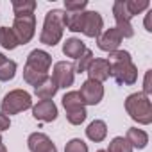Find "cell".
<instances>
[{
  "mask_svg": "<svg viewBox=\"0 0 152 152\" xmlns=\"http://www.w3.org/2000/svg\"><path fill=\"white\" fill-rule=\"evenodd\" d=\"M50 66H52V56L47 52V50H41V48H34L29 56H27V61H25V70H31L34 73H41V75H48L50 72Z\"/></svg>",
  "mask_w": 152,
  "mask_h": 152,
  "instance_id": "8",
  "label": "cell"
},
{
  "mask_svg": "<svg viewBox=\"0 0 152 152\" xmlns=\"http://www.w3.org/2000/svg\"><path fill=\"white\" fill-rule=\"evenodd\" d=\"M88 7V0H64V13H83Z\"/></svg>",
  "mask_w": 152,
  "mask_h": 152,
  "instance_id": "26",
  "label": "cell"
},
{
  "mask_svg": "<svg viewBox=\"0 0 152 152\" xmlns=\"http://www.w3.org/2000/svg\"><path fill=\"white\" fill-rule=\"evenodd\" d=\"M0 152H7V148H6V145H4V143H0Z\"/></svg>",
  "mask_w": 152,
  "mask_h": 152,
  "instance_id": "32",
  "label": "cell"
},
{
  "mask_svg": "<svg viewBox=\"0 0 152 152\" xmlns=\"http://www.w3.org/2000/svg\"><path fill=\"white\" fill-rule=\"evenodd\" d=\"M104 31V18L99 11H84L83 13V29L81 32L88 38H99Z\"/></svg>",
  "mask_w": 152,
  "mask_h": 152,
  "instance_id": "11",
  "label": "cell"
},
{
  "mask_svg": "<svg viewBox=\"0 0 152 152\" xmlns=\"http://www.w3.org/2000/svg\"><path fill=\"white\" fill-rule=\"evenodd\" d=\"M64 152H88V145L81 138H72L64 145Z\"/></svg>",
  "mask_w": 152,
  "mask_h": 152,
  "instance_id": "27",
  "label": "cell"
},
{
  "mask_svg": "<svg viewBox=\"0 0 152 152\" xmlns=\"http://www.w3.org/2000/svg\"><path fill=\"white\" fill-rule=\"evenodd\" d=\"M18 45V38L11 27H0V47L6 50H15Z\"/></svg>",
  "mask_w": 152,
  "mask_h": 152,
  "instance_id": "20",
  "label": "cell"
},
{
  "mask_svg": "<svg viewBox=\"0 0 152 152\" xmlns=\"http://www.w3.org/2000/svg\"><path fill=\"white\" fill-rule=\"evenodd\" d=\"M16 63L7 59L2 66H0V83H7V81H13L15 75H16Z\"/></svg>",
  "mask_w": 152,
  "mask_h": 152,
  "instance_id": "24",
  "label": "cell"
},
{
  "mask_svg": "<svg viewBox=\"0 0 152 152\" xmlns=\"http://www.w3.org/2000/svg\"><path fill=\"white\" fill-rule=\"evenodd\" d=\"M79 95H81L84 106H97V104H100L102 99H104V86H102L100 83H97V81L88 79V81H84V83L81 84Z\"/></svg>",
  "mask_w": 152,
  "mask_h": 152,
  "instance_id": "10",
  "label": "cell"
},
{
  "mask_svg": "<svg viewBox=\"0 0 152 152\" xmlns=\"http://www.w3.org/2000/svg\"><path fill=\"white\" fill-rule=\"evenodd\" d=\"M111 63V77L120 86H132L138 81V66L132 63L131 52L127 50H115L109 54Z\"/></svg>",
  "mask_w": 152,
  "mask_h": 152,
  "instance_id": "1",
  "label": "cell"
},
{
  "mask_svg": "<svg viewBox=\"0 0 152 152\" xmlns=\"http://www.w3.org/2000/svg\"><path fill=\"white\" fill-rule=\"evenodd\" d=\"M9 127H11V120H9V116L0 111V134H2L4 131H7Z\"/></svg>",
  "mask_w": 152,
  "mask_h": 152,
  "instance_id": "29",
  "label": "cell"
},
{
  "mask_svg": "<svg viewBox=\"0 0 152 152\" xmlns=\"http://www.w3.org/2000/svg\"><path fill=\"white\" fill-rule=\"evenodd\" d=\"M13 13H15V16H22V15H31V13H34V9H36V2L34 0H13Z\"/></svg>",
  "mask_w": 152,
  "mask_h": 152,
  "instance_id": "21",
  "label": "cell"
},
{
  "mask_svg": "<svg viewBox=\"0 0 152 152\" xmlns=\"http://www.w3.org/2000/svg\"><path fill=\"white\" fill-rule=\"evenodd\" d=\"M0 107H2V113L7 116L18 115L22 111L32 107V97L25 90H13V91L6 93V97L0 102Z\"/></svg>",
  "mask_w": 152,
  "mask_h": 152,
  "instance_id": "5",
  "label": "cell"
},
{
  "mask_svg": "<svg viewBox=\"0 0 152 152\" xmlns=\"http://www.w3.org/2000/svg\"><path fill=\"white\" fill-rule=\"evenodd\" d=\"M11 29L16 34L18 43L20 45H27L34 38V34H36V15L31 13V15L15 16V22H13Z\"/></svg>",
  "mask_w": 152,
  "mask_h": 152,
  "instance_id": "6",
  "label": "cell"
},
{
  "mask_svg": "<svg viewBox=\"0 0 152 152\" xmlns=\"http://www.w3.org/2000/svg\"><path fill=\"white\" fill-rule=\"evenodd\" d=\"M31 109H32V116L39 122H54L59 115L54 100H38L36 104H32Z\"/></svg>",
  "mask_w": 152,
  "mask_h": 152,
  "instance_id": "14",
  "label": "cell"
},
{
  "mask_svg": "<svg viewBox=\"0 0 152 152\" xmlns=\"http://www.w3.org/2000/svg\"><path fill=\"white\" fill-rule=\"evenodd\" d=\"M6 61H7V57H6V56H4L2 52H0V66H2V64H4Z\"/></svg>",
  "mask_w": 152,
  "mask_h": 152,
  "instance_id": "31",
  "label": "cell"
},
{
  "mask_svg": "<svg viewBox=\"0 0 152 152\" xmlns=\"http://www.w3.org/2000/svg\"><path fill=\"white\" fill-rule=\"evenodd\" d=\"M125 140L131 143L132 148H145L148 145V134L143 131V129H138V127H131L127 129V134H125Z\"/></svg>",
  "mask_w": 152,
  "mask_h": 152,
  "instance_id": "19",
  "label": "cell"
},
{
  "mask_svg": "<svg viewBox=\"0 0 152 152\" xmlns=\"http://www.w3.org/2000/svg\"><path fill=\"white\" fill-rule=\"evenodd\" d=\"M93 59H95V57H93V52H91L90 48H86V52H84L79 59H75V64H73L75 73H84V72L88 70V66L91 64Z\"/></svg>",
  "mask_w": 152,
  "mask_h": 152,
  "instance_id": "25",
  "label": "cell"
},
{
  "mask_svg": "<svg viewBox=\"0 0 152 152\" xmlns=\"http://www.w3.org/2000/svg\"><path fill=\"white\" fill-rule=\"evenodd\" d=\"M52 79L56 81L57 88H70L75 81V68L70 61H57L52 66Z\"/></svg>",
  "mask_w": 152,
  "mask_h": 152,
  "instance_id": "9",
  "label": "cell"
},
{
  "mask_svg": "<svg viewBox=\"0 0 152 152\" xmlns=\"http://www.w3.org/2000/svg\"><path fill=\"white\" fill-rule=\"evenodd\" d=\"M27 147L31 152H57V147L45 132H32L27 138Z\"/></svg>",
  "mask_w": 152,
  "mask_h": 152,
  "instance_id": "15",
  "label": "cell"
},
{
  "mask_svg": "<svg viewBox=\"0 0 152 152\" xmlns=\"http://www.w3.org/2000/svg\"><path fill=\"white\" fill-rule=\"evenodd\" d=\"M57 91H59V88H57L56 81L50 77V75H48L45 81H41L38 86H34V95H36L39 100H52Z\"/></svg>",
  "mask_w": 152,
  "mask_h": 152,
  "instance_id": "16",
  "label": "cell"
},
{
  "mask_svg": "<svg viewBox=\"0 0 152 152\" xmlns=\"http://www.w3.org/2000/svg\"><path fill=\"white\" fill-rule=\"evenodd\" d=\"M125 7H127L131 16H138L143 11L150 9V2L148 0H125Z\"/></svg>",
  "mask_w": 152,
  "mask_h": 152,
  "instance_id": "22",
  "label": "cell"
},
{
  "mask_svg": "<svg viewBox=\"0 0 152 152\" xmlns=\"http://www.w3.org/2000/svg\"><path fill=\"white\" fill-rule=\"evenodd\" d=\"M86 52V45L81 38H66L63 43V54L70 59H79Z\"/></svg>",
  "mask_w": 152,
  "mask_h": 152,
  "instance_id": "17",
  "label": "cell"
},
{
  "mask_svg": "<svg viewBox=\"0 0 152 152\" xmlns=\"http://www.w3.org/2000/svg\"><path fill=\"white\" fill-rule=\"evenodd\" d=\"M125 111L140 125L152 124V104H150V99L147 95H143L141 91L131 93L125 99Z\"/></svg>",
  "mask_w": 152,
  "mask_h": 152,
  "instance_id": "3",
  "label": "cell"
},
{
  "mask_svg": "<svg viewBox=\"0 0 152 152\" xmlns=\"http://www.w3.org/2000/svg\"><path fill=\"white\" fill-rule=\"evenodd\" d=\"M97 152H106V150H104V148H100V150H97Z\"/></svg>",
  "mask_w": 152,
  "mask_h": 152,
  "instance_id": "33",
  "label": "cell"
},
{
  "mask_svg": "<svg viewBox=\"0 0 152 152\" xmlns=\"http://www.w3.org/2000/svg\"><path fill=\"white\" fill-rule=\"evenodd\" d=\"M150 15H152V11L148 9V13L145 15V31H147V32H152V25H150Z\"/></svg>",
  "mask_w": 152,
  "mask_h": 152,
  "instance_id": "30",
  "label": "cell"
},
{
  "mask_svg": "<svg viewBox=\"0 0 152 152\" xmlns=\"http://www.w3.org/2000/svg\"><path fill=\"white\" fill-rule=\"evenodd\" d=\"M113 18L116 22V31L122 34V38H132L134 36V29H132V16L129 15L127 7H125V0H115L113 4Z\"/></svg>",
  "mask_w": 152,
  "mask_h": 152,
  "instance_id": "7",
  "label": "cell"
},
{
  "mask_svg": "<svg viewBox=\"0 0 152 152\" xmlns=\"http://www.w3.org/2000/svg\"><path fill=\"white\" fill-rule=\"evenodd\" d=\"M86 136L90 141H95V143H100L106 140L107 136V125L104 120H93L88 127H86Z\"/></svg>",
  "mask_w": 152,
  "mask_h": 152,
  "instance_id": "18",
  "label": "cell"
},
{
  "mask_svg": "<svg viewBox=\"0 0 152 152\" xmlns=\"http://www.w3.org/2000/svg\"><path fill=\"white\" fill-rule=\"evenodd\" d=\"M0 143H2V134H0Z\"/></svg>",
  "mask_w": 152,
  "mask_h": 152,
  "instance_id": "34",
  "label": "cell"
},
{
  "mask_svg": "<svg viewBox=\"0 0 152 152\" xmlns=\"http://www.w3.org/2000/svg\"><path fill=\"white\" fill-rule=\"evenodd\" d=\"M86 73H88V79L102 84L104 81H107L111 77V63L106 57H95L91 61V64L88 66Z\"/></svg>",
  "mask_w": 152,
  "mask_h": 152,
  "instance_id": "12",
  "label": "cell"
},
{
  "mask_svg": "<svg viewBox=\"0 0 152 152\" xmlns=\"http://www.w3.org/2000/svg\"><path fill=\"white\" fill-rule=\"evenodd\" d=\"M150 79H152V70H147L145 72V79H143V95H147L148 99H150V93H152V83H150Z\"/></svg>",
  "mask_w": 152,
  "mask_h": 152,
  "instance_id": "28",
  "label": "cell"
},
{
  "mask_svg": "<svg viewBox=\"0 0 152 152\" xmlns=\"http://www.w3.org/2000/svg\"><path fill=\"white\" fill-rule=\"evenodd\" d=\"M122 39H124L122 34H120L115 27H109V29H104V31L100 32V36L97 38V45H99V48H100L102 52L111 54V52H115V50L120 48Z\"/></svg>",
  "mask_w": 152,
  "mask_h": 152,
  "instance_id": "13",
  "label": "cell"
},
{
  "mask_svg": "<svg viewBox=\"0 0 152 152\" xmlns=\"http://www.w3.org/2000/svg\"><path fill=\"white\" fill-rule=\"evenodd\" d=\"M134 148L131 147V143L124 138V136H115L109 141V147L106 152H132Z\"/></svg>",
  "mask_w": 152,
  "mask_h": 152,
  "instance_id": "23",
  "label": "cell"
},
{
  "mask_svg": "<svg viewBox=\"0 0 152 152\" xmlns=\"http://www.w3.org/2000/svg\"><path fill=\"white\" fill-rule=\"evenodd\" d=\"M64 29H66V13L63 9H50L45 15L43 29L39 32V41L47 47H56L63 39Z\"/></svg>",
  "mask_w": 152,
  "mask_h": 152,
  "instance_id": "2",
  "label": "cell"
},
{
  "mask_svg": "<svg viewBox=\"0 0 152 152\" xmlns=\"http://www.w3.org/2000/svg\"><path fill=\"white\" fill-rule=\"evenodd\" d=\"M61 102H63V107L66 111V120L72 125H81L86 120L88 111H86V106H84L79 91H66L63 95Z\"/></svg>",
  "mask_w": 152,
  "mask_h": 152,
  "instance_id": "4",
  "label": "cell"
}]
</instances>
